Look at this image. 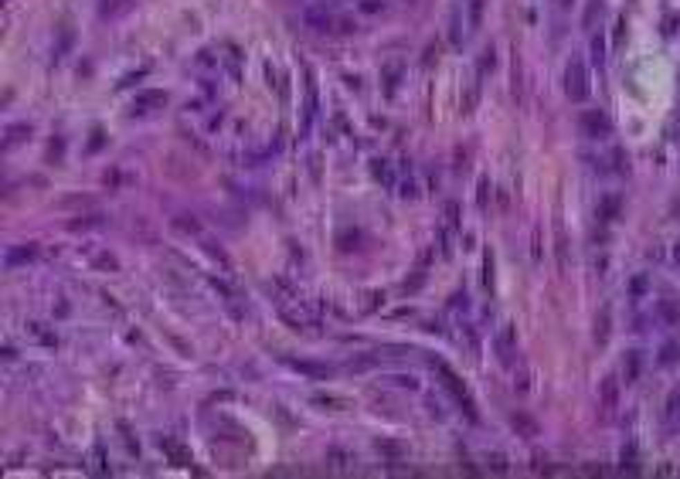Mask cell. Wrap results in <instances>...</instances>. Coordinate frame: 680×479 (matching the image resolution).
I'll return each instance as SVG.
<instances>
[{
    "label": "cell",
    "mask_w": 680,
    "mask_h": 479,
    "mask_svg": "<svg viewBox=\"0 0 680 479\" xmlns=\"http://www.w3.org/2000/svg\"><path fill=\"white\" fill-rule=\"evenodd\" d=\"M306 24L320 35H337V38L358 31V21L351 14H340L333 3H310L306 7Z\"/></svg>",
    "instance_id": "1"
},
{
    "label": "cell",
    "mask_w": 680,
    "mask_h": 479,
    "mask_svg": "<svg viewBox=\"0 0 680 479\" xmlns=\"http://www.w3.org/2000/svg\"><path fill=\"white\" fill-rule=\"evenodd\" d=\"M436 374L442 377L445 391L456 398V404L466 411V418H470V422H480V408H477V401H473V395H470V388H466V384H463V381H459V377H456L445 364H436Z\"/></svg>",
    "instance_id": "2"
},
{
    "label": "cell",
    "mask_w": 680,
    "mask_h": 479,
    "mask_svg": "<svg viewBox=\"0 0 680 479\" xmlns=\"http://www.w3.org/2000/svg\"><path fill=\"white\" fill-rule=\"evenodd\" d=\"M589 92H592V82H589L585 62H582V58H571V62L564 65V95H568L571 102H585Z\"/></svg>",
    "instance_id": "3"
},
{
    "label": "cell",
    "mask_w": 680,
    "mask_h": 479,
    "mask_svg": "<svg viewBox=\"0 0 680 479\" xmlns=\"http://www.w3.org/2000/svg\"><path fill=\"white\" fill-rule=\"evenodd\" d=\"M493 354H497V360H500L504 367H514V357H517V330H514V323H504V326L497 330V337H493Z\"/></svg>",
    "instance_id": "4"
},
{
    "label": "cell",
    "mask_w": 680,
    "mask_h": 479,
    "mask_svg": "<svg viewBox=\"0 0 680 479\" xmlns=\"http://www.w3.org/2000/svg\"><path fill=\"white\" fill-rule=\"evenodd\" d=\"M582 133L589 136V140H605L609 133H612V120H609V113H602V109H585L582 113Z\"/></svg>",
    "instance_id": "5"
},
{
    "label": "cell",
    "mask_w": 680,
    "mask_h": 479,
    "mask_svg": "<svg viewBox=\"0 0 680 479\" xmlns=\"http://www.w3.org/2000/svg\"><path fill=\"white\" fill-rule=\"evenodd\" d=\"M163 106H167V92H160V88H147V92H140V95L133 99L129 113H133V116H154V113H160Z\"/></svg>",
    "instance_id": "6"
},
{
    "label": "cell",
    "mask_w": 680,
    "mask_h": 479,
    "mask_svg": "<svg viewBox=\"0 0 680 479\" xmlns=\"http://www.w3.org/2000/svg\"><path fill=\"white\" fill-rule=\"evenodd\" d=\"M303 75H306V102H303V133H310V126L317 120V75L310 72V68H303Z\"/></svg>",
    "instance_id": "7"
},
{
    "label": "cell",
    "mask_w": 680,
    "mask_h": 479,
    "mask_svg": "<svg viewBox=\"0 0 680 479\" xmlns=\"http://www.w3.org/2000/svg\"><path fill=\"white\" fill-rule=\"evenodd\" d=\"M616 401H619V384H616V377H605L599 384V411L605 418L616 411Z\"/></svg>",
    "instance_id": "8"
},
{
    "label": "cell",
    "mask_w": 680,
    "mask_h": 479,
    "mask_svg": "<svg viewBox=\"0 0 680 479\" xmlns=\"http://www.w3.org/2000/svg\"><path fill=\"white\" fill-rule=\"evenodd\" d=\"M626 167H630V157H626V150H619V147H612V150L602 153V160H599L602 173H623Z\"/></svg>",
    "instance_id": "9"
},
{
    "label": "cell",
    "mask_w": 680,
    "mask_h": 479,
    "mask_svg": "<svg viewBox=\"0 0 680 479\" xmlns=\"http://www.w3.org/2000/svg\"><path fill=\"white\" fill-rule=\"evenodd\" d=\"M619 211H623V198L619 194H605L599 200V207H596V218H599L602 225H612L619 218Z\"/></svg>",
    "instance_id": "10"
},
{
    "label": "cell",
    "mask_w": 680,
    "mask_h": 479,
    "mask_svg": "<svg viewBox=\"0 0 680 479\" xmlns=\"http://www.w3.org/2000/svg\"><path fill=\"white\" fill-rule=\"evenodd\" d=\"M398 198L405 200H415L419 194H422V187H419V177H415V170L412 167H401V180H398Z\"/></svg>",
    "instance_id": "11"
},
{
    "label": "cell",
    "mask_w": 680,
    "mask_h": 479,
    "mask_svg": "<svg viewBox=\"0 0 680 479\" xmlns=\"http://www.w3.org/2000/svg\"><path fill=\"white\" fill-rule=\"evenodd\" d=\"M371 173H374V180H378V184H385L388 191H395V187H398V173H395L392 160H374Z\"/></svg>",
    "instance_id": "12"
},
{
    "label": "cell",
    "mask_w": 680,
    "mask_h": 479,
    "mask_svg": "<svg viewBox=\"0 0 680 479\" xmlns=\"http://www.w3.org/2000/svg\"><path fill=\"white\" fill-rule=\"evenodd\" d=\"M38 259V245H14V248H7V265L14 269V265H28V262H35Z\"/></svg>",
    "instance_id": "13"
},
{
    "label": "cell",
    "mask_w": 680,
    "mask_h": 479,
    "mask_svg": "<svg viewBox=\"0 0 680 479\" xmlns=\"http://www.w3.org/2000/svg\"><path fill=\"white\" fill-rule=\"evenodd\" d=\"M640 374H643V354L640 350H630L626 360H623V381H626V384H636Z\"/></svg>",
    "instance_id": "14"
},
{
    "label": "cell",
    "mask_w": 680,
    "mask_h": 479,
    "mask_svg": "<svg viewBox=\"0 0 680 479\" xmlns=\"http://www.w3.org/2000/svg\"><path fill=\"white\" fill-rule=\"evenodd\" d=\"M160 449L170 455V462L174 466H191V452H184L177 442H170V439H160Z\"/></svg>",
    "instance_id": "15"
},
{
    "label": "cell",
    "mask_w": 680,
    "mask_h": 479,
    "mask_svg": "<svg viewBox=\"0 0 680 479\" xmlns=\"http://www.w3.org/2000/svg\"><path fill=\"white\" fill-rule=\"evenodd\" d=\"M680 360V340H667L660 347V367H674Z\"/></svg>",
    "instance_id": "16"
},
{
    "label": "cell",
    "mask_w": 680,
    "mask_h": 479,
    "mask_svg": "<svg viewBox=\"0 0 680 479\" xmlns=\"http://www.w3.org/2000/svg\"><path fill=\"white\" fill-rule=\"evenodd\" d=\"M660 319H663V323H670V326H680V303L663 299V303H660Z\"/></svg>",
    "instance_id": "17"
},
{
    "label": "cell",
    "mask_w": 680,
    "mask_h": 479,
    "mask_svg": "<svg viewBox=\"0 0 680 479\" xmlns=\"http://www.w3.org/2000/svg\"><path fill=\"white\" fill-rule=\"evenodd\" d=\"M92 473H109V462H106V445L95 442L92 449Z\"/></svg>",
    "instance_id": "18"
},
{
    "label": "cell",
    "mask_w": 680,
    "mask_h": 479,
    "mask_svg": "<svg viewBox=\"0 0 680 479\" xmlns=\"http://www.w3.org/2000/svg\"><path fill=\"white\" fill-rule=\"evenodd\" d=\"M663 418H667V422H677V418H680V388H677V391H670L667 408H663Z\"/></svg>",
    "instance_id": "19"
},
{
    "label": "cell",
    "mask_w": 680,
    "mask_h": 479,
    "mask_svg": "<svg viewBox=\"0 0 680 479\" xmlns=\"http://www.w3.org/2000/svg\"><path fill=\"white\" fill-rule=\"evenodd\" d=\"M293 367H296V370H303V374H310V377H330V374H333L330 367H320V364H303V360H296Z\"/></svg>",
    "instance_id": "20"
},
{
    "label": "cell",
    "mask_w": 680,
    "mask_h": 479,
    "mask_svg": "<svg viewBox=\"0 0 680 479\" xmlns=\"http://www.w3.org/2000/svg\"><path fill=\"white\" fill-rule=\"evenodd\" d=\"M602 14V0H589V7H585V17H582V24L585 28H596V17Z\"/></svg>",
    "instance_id": "21"
},
{
    "label": "cell",
    "mask_w": 680,
    "mask_h": 479,
    "mask_svg": "<svg viewBox=\"0 0 680 479\" xmlns=\"http://www.w3.org/2000/svg\"><path fill=\"white\" fill-rule=\"evenodd\" d=\"M3 136H7V143H3V147H14V143H21L17 136H31V126H7V133H3Z\"/></svg>",
    "instance_id": "22"
},
{
    "label": "cell",
    "mask_w": 680,
    "mask_h": 479,
    "mask_svg": "<svg viewBox=\"0 0 680 479\" xmlns=\"http://www.w3.org/2000/svg\"><path fill=\"white\" fill-rule=\"evenodd\" d=\"M514 429H520L527 439H534V432H537V425H534L527 415H514Z\"/></svg>",
    "instance_id": "23"
},
{
    "label": "cell",
    "mask_w": 680,
    "mask_h": 479,
    "mask_svg": "<svg viewBox=\"0 0 680 479\" xmlns=\"http://www.w3.org/2000/svg\"><path fill=\"white\" fill-rule=\"evenodd\" d=\"M592 62H596V65L605 62V38H602V31L592 38Z\"/></svg>",
    "instance_id": "24"
},
{
    "label": "cell",
    "mask_w": 680,
    "mask_h": 479,
    "mask_svg": "<svg viewBox=\"0 0 680 479\" xmlns=\"http://www.w3.org/2000/svg\"><path fill=\"white\" fill-rule=\"evenodd\" d=\"M623 469H636V445L633 442L623 449Z\"/></svg>",
    "instance_id": "25"
},
{
    "label": "cell",
    "mask_w": 680,
    "mask_h": 479,
    "mask_svg": "<svg viewBox=\"0 0 680 479\" xmlns=\"http://www.w3.org/2000/svg\"><path fill=\"white\" fill-rule=\"evenodd\" d=\"M677 28H680V14H670V17L663 21V35H667V38H674V35H677Z\"/></svg>",
    "instance_id": "26"
},
{
    "label": "cell",
    "mask_w": 680,
    "mask_h": 479,
    "mask_svg": "<svg viewBox=\"0 0 680 479\" xmlns=\"http://www.w3.org/2000/svg\"><path fill=\"white\" fill-rule=\"evenodd\" d=\"M493 65H497V58H493V48H486V51H483V62H480V72L493 68Z\"/></svg>",
    "instance_id": "27"
},
{
    "label": "cell",
    "mask_w": 680,
    "mask_h": 479,
    "mask_svg": "<svg viewBox=\"0 0 680 479\" xmlns=\"http://www.w3.org/2000/svg\"><path fill=\"white\" fill-rule=\"evenodd\" d=\"M364 10L367 14H378V10H385V3L381 0H364Z\"/></svg>",
    "instance_id": "28"
},
{
    "label": "cell",
    "mask_w": 680,
    "mask_h": 479,
    "mask_svg": "<svg viewBox=\"0 0 680 479\" xmlns=\"http://www.w3.org/2000/svg\"><path fill=\"white\" fill-rule=\"evenodd\" d=\"M643 292H646V279L640 276V279L633 282V296H643Z\"/></svg>",
    "instance_id": "29"
},
{
    "label": "cell",
    "mask_w": 680,
    "mask_h": 479,
    "mask_svg": "<svg viewBox=\"0 0 680 479\" xmlns=\"http://www.w3.org/2000/svg\"><path fill=\"white\" fill-rule=\"evenodd\" d=\"M674 259H677V265H680V241L674 245Z\"/></svg>",
    "instance_id": "30"
},
{
    "label": "cell",
    "mask_w": 680,
    "mask_h": 479,
    "mask_svg": "<svg viewBox=\"0 0 680 479\" xmlns=\"http://www.w3.org/2000/svg\"><path fill=\"white\" fill-rule=\"evenodd\" d=\"M561 3H564V7H568V3H571V0H561Z\"/></svg>",
    "instance_id": "31"
}]
</instances>
